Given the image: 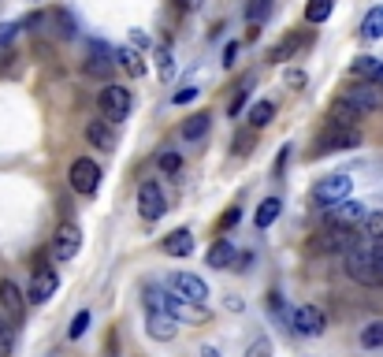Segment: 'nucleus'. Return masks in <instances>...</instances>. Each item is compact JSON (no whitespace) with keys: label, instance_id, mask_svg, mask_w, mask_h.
<instances>
[{"label":"nucleus","instance_id":"79ce46f5","mask_svg":"<svg viewBox=\"0 0 383 357\" xmlns=\"http://www.w3.org/2000/svg\"><path fill=\"white\" fill-rule=\"evenodd\" d=\"M197 97V86H182V89H175V97H171V101H175V104H190Z\"/></svg>","mask_w":383,"mask_h":357},{"label":"nucleus","instance_id":"4c0bfd02","mask_svg":"<svg viewBox=\"0 0 383 357\" xmlns=\"http://www.w3.org/2000/svg\"><path fill=\"white\" fill-rule=\"evenodd\" d=\"M246 357H272V342L268 339H253V346L246 350Z\"/></svg>","mask_w":383,"mask_h":357},{"label":"nucleus","instance_id":"a211bd4d","mask_svg":"<svg viewBox=\"0 0 383 357\" xmlns=\"http://www.w3.org/2000/svg\"><path fill=\"white\" fill-rule=\"evenodd\" d=\"M361 119H365V112H361V108H353L346 97L332 101V108H327V123H335V127H358Z\"/></svg>","mask_w":383,"mask_h":357},{"label":"nucleus","instance_id":"f8f14e48","mask_svg":"<svg viewBox=\"0 0 383 357\" xmlns=\"http://www.w3.org/2000/svg\"><path fill=\"white\" fill-rule=\"evenodd\" d=\"M138 213H142V220H161L168 213L164 190L156 187V182H142L138 187Z\"/></svg>","mask_w":383,"mask_h":357},{"label":"nucleus","instance_id":"39448f33","mask_svg":"<svg viewBox=\"0 0 383 357\" xmlns=\"http://www.w3.org/2000/svg\"><path fill=\"white\" fill-rule=\"evenodd\" d=\"M68 179H71V190L82 194V197H94L101 190V168L89 161V156H78L68 171Z\"/></svg>","mask_w":383,"mask_h":357},{"label":"nucleus","instance_id":"ddd939ff","mask_svg":"<svg viewBox=\"0 0 383 357\" xmlns=\"http://www.w3.org/2000/svg\"><path fill=\"white\" fill-rule=\"evenodd\" d=\"M0 309H4V316L11 324L26 320V294L11 280H0Z\"/></svg>","mask_w":383,"mask_h":357},{"label":"nucleus","instance_id":"dca6fc26","mask_svg":"<svg viewBox=\"0 0 383 357\" xmlns=\"http://www.w3.org/2000/svg\"><path fill=\"white\" fill-rule=\"evenodd\" d=\"M86 142L94 145V149L112 153L115 149V130H112L108 119H89V123H86Z\"/></svg>","mask_w":383,"mask_h":357},{"label":"nucleus","instance_id":"e433bc0d","mask_svg":"<svg viewBox=\"0 0 383 357\" xmlns=\"http://www.w3.org/2000/svg\"><path fill=\"white\" fill-rule=\"evenodd\" d=\"M156 63H161V78H171V75H175V63H171V52L161 45V49H156Z\"/></svg>","mask_w":383,"mask_h":357},{"label":"nucleus","instance_id":"f03ea898","mask_svg":"<svg viewBox=\"0 0 383 357\" xmlns=\"http://www.w3.org/2000/svg\"><path fill=\"white\" fill-rule=\"evenodd\" d=\"M353 242H358V227H350V223H332V220H327V227L313 238L309 249H313V253H346Z\"/></svg>","mask_w":383,"mask_h":357},{"label":"nucleus","instance_id":"473e14b6","mask_svg":"<svg viewBox=\"0 0 383 357\" xmlns=\"http://www.w3.org/2000/svg\"><path fill=\"white\" fill-rule=\"evenodd\" d=\"M268 15H272V0H249V8H246L249 26H260Z\"/></svg>","mask_w":383,"mask_h":357},{"label":"nucleus","instance_id":"a878e982","mask_svg":"<svg viewBox=\"0 0 383 357\" xmlns=\"http://www.w3.org/2000/svg\"><path fill=\"white\" fill-rule=\"evenodd\" d=\"M361 37H365V42H379V37H383V4H376V8L365 15V23H361Z\"/></svg>","mask_w":383,"mask_h":357},{"label":"nucleus","instance_id":"aec40b11","mask_svg":"<svg viewBox=\"0 0 383 357\" xmlns=\"http://www.w3.org/2000/svg\"><path fill=\"white\" fill-rule=\"evenodd\" d=\"M161 249L168 257H190L194 253V238H190V231H171L161 242Z\"/></svg>","mask_w":383,"mask_h":357},{"label":"nucleus","instance_id":"4be33fe9","mask_svg":"<svg viewBox=\"0 0 383 357\" xmlns=\"http://www.w3.org/2000/svg\"><path fill=\"white\" fill-rule=\"evenodd\" d=\"M208 127H213V115H208V112H194L187 123H182V142H201L208 134Z\"/></svg>","mask_w":383,"mask_h":357},{"label":"nucleus","instance_id":"c85d7f7f","mask_svg":"<svg viewBox=\"0 0 383 357\" xmlns=\"http://www.w3.org/2000/svg\"><path fill=\"white\" fill-rule=\"evenodd\" d=\"M361 346L365 350H379L383 346V320H372L361 327Z\"/></svg>","mask_w":383,"mask_h":357},{"label":"nucleus","instance_id":"6ab92c4d","mask_svg":"<svg viewBox=\"0 0 383 357\" xmlns=\"http://www.w3.org/2000/svg\"><path fill=\"white\" fill-rule=\"evenodd\" d=\"M350 75L353 78H365V82H379L383 86V63L376 56H358L350 63Z\"/></svg>","mask_w":383,"mask_h":357},{"label":"nucleus","instance_id":"9d476101","mask_svg":"<svg viewBox=\"0 0 383 357\" xmlns=\"http://www.w3.org/2000/svg\"><path fill=\"white\" fill-rule=\"evenodd\" d=\"M342 97H346V101L353 104V108H361L365 115L383 108V86H379V82H365V78H361L358 86H350Z\"/></svg>","mask_w":383,"mask_h":357},{"label":"nucleus","instance_id":"a18cd8bd","mask_svg":"<svg viewBox=\"0 0 383 357\" xmlns=\"http://www.w3.org/2000/svg\"><path fill=\"white\" fill-rule=\"evenodd\" d=\"M287 156H290V145H287V149H280V161H275V175H280V171L287 168Z\"/></svg>","mask_w":383,"mask_h":357},{"label":"nucleus","instance_id":"2f4dec72","mask_svg":"<svg viewBox=\"0 0 383 357\" xmlns=\"http://www.w3.org/2000/svg\"><path fill=\"white\" fill-rule=\"evenodd\" d=\"M335 0H309L306 4V23H324L327 15H332Z\"/></svg>","mask_w":383,"mask_h":357},{"label":"nucleus","instance_id":"2eb2a0df","mask_svg":"<svg viewBox=\"0 0 383 357\" xmlns=\"http://www.w3.org/2000/svg\"><path fill=\"white\" fill-rule=\"evenodd\" d=\"M145 332H149L153 339H161V342H171V339L179 335V320L171 313L149 309V316H145Z\"/></svg>","mask_w":383,"mask_h":357},{"label":"nucleus","instance_id":"f257e3e1","mask_svg":"<svg viewBox=\"0 0 383 357\" xmlns=\"http://www.w3.org/2000/svg\"><path fill=\"white\" fill-rule=\"evenodd\" d=\"M372 246L376 242H353L346 249V275L353 283H361V287H383V275L376 268V253H372Z\"/></svg>","mask_w":383,"mask_h":357},{"label":"nucleus","instance_id":"cd10ccee","mask_svg":"<svg viewBox=\"0 0 383 357\" xmlns=\"http://www.w3.org/2000/svg\"><path fill=\"white\" fill-rule=\"evenodd\" d=\"M298 49H301V34H287L283 42L268 52V60H272V63H283V60H290V56H294Z\"/></svg>","mask_w":383,"mask_h":357},{"label":"nucleus","instance_id":"bb28decb","mask_svg":"<svg viewBox=\"0 0 383 357\" xmlns=\"http://www.w3.org/2000/svg\"><path fill=\"white\" fill-rule=\"evenodd\" d=\"M249 127H253V130H260V127H268L272 123V119H275V104L272 101H257L253 104V108H249Z\"/></svg>","mask_w":383,"mask_h":357},{"label":"nucleus","instance_id":"c756f323","mask_svg":"<svg viewBox=\"0 0 383 357\" xmlns=\"http://www.w3.org/2000/svg\"><path fill=\"white\" fill-rule=\"evenodd\" d=\"M361 238H368V242H383V213H368L365 216Z\"/></svg>","mask_w":383,"mask_h":357},{"label":"nucleus","instance_id":"58836bf2","mask_svg":"<svg viewBox=\"0 0 383 357\" xmlns=\"http://www.w3.org/2000/svg\"><path fill=\"white\" fill-rule=\"evenodd\" d=\"M306 82H309L306 71H298V68H290V71H287V86H290V89H301Z\"/></svg>","mask_w":383,"mask_h":357},{"label":"nucleus","instance_id":"49530a36","mask_svg":"<svg viewBox=\"0 0 383 357\" xmlns=\"http://www.w3.org/2000/svg\"><path fill=\"white\" fill-rule=\"evenodd\" d=\"M372 253H376V268H379V275H383V242L372 246Z\"/></svg>","mask_w":383,"mask_h":357},{"label":"nucleus","instance_id":"20e7f679","mask_svg":"<svg viewBox=\"0 0 383 357\" xmlns=\"http://www.w3.org/2000/svg\"><path fill=\"white\" fill-rule=\"evenodd\" d=\"M97 104H101V115L108 119V123H120V119H127V112H130V104H134V97H130V89H127V86L108 82V86L101 89Z\"/></svg>","mask_w":383,"mask_h":357},{"label":"nucleus","instance_id":"a19ab883","mask_svg":"<svg viewBox=\"0 0 383 357\" xmlns=\"http://www.w3.org/2000/svg\"><path fill=\"white\" fill-rule=\"evenodd\" d=\"M239 216H242V208H227V213H223V220H220V231H231L234 223H239Z\"/></svg>","mask_w":383,"mask_h":357},{"label":"nucleus","instance_id":"4468645a","mask_svg":"<svg viewBox=\"0 0 383 357\" xmlns=\"http://www.w3.org/2000/svg\"><path fill=\"white\" fill-rule=\"evenodd\" d=\"M56 287H60L56 268H42V272H34L30 290H26V301H34V306H45V301L56 294Z\"/></svg>","mask_w":383,"mask_h":357},{"label":"nucleus","instance_id":"ea45409f","mask_svg":"<svg viewBox=\"0 0 383 357\" xmlns=\"http://www.w3.org/2000/svg\"><path fill=\"white\" fill-rule=\"evenodd\" d=\"M15 30H19L15 23H0V49H8V45H11V37H15Z\"/></svg>","mask_w":383,"mask_h":357},{"label":"nucleus","instance_id":"09e8293b","mask_svg":"<svg viewBox=\"0 0 383 357\" xmlns=\"http://www.w3.org/2000/svg\"><path fill=\"white\" fill-rule=\"evenodd\" d=\"M201 357H220V350H213V346H201Z\"/></svg>","mask_w":383,"mask_h":357},{"label":"nucleus","instance_id":"7c9ffc66","mask_svg":"<svg viewBox=\"0 0 383 357\" xmlns=\"http://www.w3.org/2000/svg\"><path fill=\"white\" fill-rule=\"evenodd\" d=\"M115 63H123V68H127L130 75H134V78H142V75H145V63H142V56H138L134 49H120V52H115Z\"/></svg>","mask_w":383,"mask_h":357},{"label":"nucleus","instance_id":"393cba45","mask_svg":"<svg viewBox=\"0 0 383 357\" xmlns=\"http://www.w3.org/2000/svg\"><path fill=\"white\" fill-rule=\"evenodd\" d=\"M280 213H283V201H280V197H268V201H260V208H257L253 223L264 231V227H272V223L280 220Z\"/></svg>","mask_w":383,"mask_h":357},{"label":"nucleus","instance_id":"72a5a7b5","mask_svg":"<svg viewBox=\"0 0 383 357\" xmlns=\"http://www.w3.org/2000/svg\"><path fill=\"white\" fill-rule=\"evenodd\" d=\"M156 164H161V171H164V175H179L182 156H179L175 149H168V153H161V161H156Z\"/></svg>","mask_w":383,"mask_h":357},{"label":"nucleus","instance_id":"1a4fd4ad","mask_svg":"<svg viewBox=\"0 0 383 357\" xmlns=\"http://www.w3.org/2000/svg\"><path fill=\"white\" fill-rule=\"evenodd\" d=\"M168 290L171 294H179V298H187V301H197V306H205L208 301V287L201 275H194V272H175L168 280Z\"/></svg>","mask_w":383,"mask_h":357},{"label":"nucleus","instance_id":"f3484780","mask_svg":"<svg viewBox=\"0 0 383 357\" xmlns=\"http://www.w3.org/2000/svg\"><path fill=\"white\" fill-rule=\"evenodd\" d=\"M365 216H368V208L361 205V201H339V205H332L327 208V220L332 223H350V227H358V223H365Z\"/></svg>","mask_w":383,"mask_h":357},{"label":"nucleus","instance_id":"9b49d317","mask_svg":"<svg viewBox=\"0 0 383 357\" xmlns=\"http://www.w3.org/2000/svg\"><path fill=\"white\" fill-rule=\"evenodd\" d=\"M290 324H294V332H298V335L316 339V335H324L327 316H324V309H316V306H298L294 316H290Z\"/></svg>","mask_w":383,"mask_h":357},{"label":"nucleus","instance_id":"c03bdc74","mask_svg":"<svg viewBox=\"0 0 383 357\" xmlns=\"http://www.w3.org/2000/svg\"><path fill=\"white\" fill-rule=\"evenodd\" d=\"M234 56H239V42H231L227 49H223V63L231 68V63H234Z\"/></svg>","mask_w":383,"mask_h":357},{"label":"nucleus","instance_id":"b1692460","mask_svg":"<svg viewBox=\"0 0 383 357\" xmlns=\"http://www.w3.org/2000/svg\"><path fill=\"white\" fill-rule=\"evenodd\" d=\"M19 346V324H11L8 316H0V357H11Z\"/></svg>","mask_w":383,"mask_h":357},{"label":"nucleus","instance_id":"423d86ee","mask_svg":"<svg viewBox=\"0 0 383 357\" xmlns=\"http://www.w3.org/2000/svg\"><path fill=\"white\" fill-rule=\"evenodd\" d=\"M26 26H30V34H45V26H52V37H60V42H68V37H75V23L68 11H37V15L26 19Z\"/></svg>","mask_w":383,"mask_h":357},{"label":"nucleus","instance_id":"de8ad7c7","mask_svg":"<svg viewBox=\"0 0 383 357\" xmlns=\"http://www.w3.org/2000/svg\"><path fill=\"white\" fill-rule=\"evenodd\" d=\"M179 8H187V11H197V8H201V0H179Z\"/></svg>","mask_w":383,"mask_h":357},{"label":"nucleus","instance_id":"5701e85b","mask_svg":"<svg viewBox=\"0 0 383 357\" xmlns=\"http://www.w3.org/2000/svg\"><path fill=\"white\" fill-rule=\"evenodd\" d=\"M112 68H115V60H108V49H104V45H94V52H89V63H86V75L108 78Z\"/></svg>","mask_w":383,"mask_h":357},{"label":"nucleus","instance_id":"f704fd0d","mask_svg":"<svg viewBox=\"0 0 383 357\" xmlns=\"http://www.w3.org/2000/svg\"><path fill=\"white\" fill-rule=\"evenodd\" d=\"M89 320H94V316H89V309L75 313V320H71V327H68V335H71V339H82V335H86V327H89Z\"/></svg>","mask_w":383,"mask_h":357},{"label":"nucleus","instance_id":"c9c22d12","mask_svg":"<svg viewBox=\"0 0 383 357\" xmlns=\"http://www.w3.org/2000/svg\"><path fill=\"white\" fill-rule=\"evenodd\" d=\"M249 86H253V78H246V86H239V94H234V101H231V108H227L231 115H239V112H242V104L249 101Z\"/></svg>","mask_w":383,"mask_h":357},{"label":"nucleus","instance_id":"7ed1b4c3","mask_svg":"<svg viewBox=\"0 0 383 357\" xmlns=\"http://www.w3.org/2000/svg\"><path fill=\"white\" fill-rule=\"evenodd\" d=\"M358 145H361V130L358 127L327 123V130L316 138V156H320V153H346V149H358Z\"/></svg>","mask_w":383,"mask_h":357},{"label":"nucleus","instance_id":"6e6552de","mask_svg":"<svg viewBox=\"0 0 383 357\" xmlns=\"http://www.w3.org/2000/svg\"><path fill=\"white\" fill-rule=\"evenodd\" d=\"M350 190H353V179H350V175H327V179H320V182L313 187V201L324 205V208H332V205H339V201H346Z\"/></svg>","mask_w":383,"mask_h":357},{"label":"nucleus","instance_id":"0eeeda50","mask_svg":"<svg viewBox=\"0 0 383 357\" xmlns=\"http://www.w3.org/2000/svg\"><path fill=\"white\" fill-rule=\"evenodd\" d=\"M78 249H82V231L75 227V223H60L56 234H52V242H49V257L63 264V261H71Z\"/></svg>","mask_w":383,"mask_h":357},{"label":"nucleus","instance_id":"412c9836","mask_svg":"<svg viewBox=\"0 0 383 357\" xmlns=\"http://www.w3.org/2000/svg\"><path fill=\"white\" fill-rule=\"evenodd\" d=\"M205 261H208V268H231V264L239 261V253H234V246L227 242V238H220V242H213Z\"/></svg>","mask_w":383,"mask_h":357},{"label":"nucleus","instance_id":"37998d69","mask_svg":"<svg viewBox=\"0 0 383 357\" xmlns=\"http://www.w3.org/2000/svg\"><path fill=\"white\" fill-rule=\"evenodd\" d=\"M253 149V134H239L234 138V153H249Z\"/></svg>","mask_w":383,"mask_h":357}]
</instances>
